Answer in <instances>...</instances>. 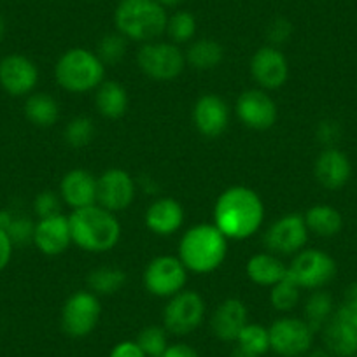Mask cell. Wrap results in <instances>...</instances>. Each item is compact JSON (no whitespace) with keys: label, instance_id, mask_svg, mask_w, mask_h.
I'll use <instances>...</instances> for the list:
<instances>
[{"label":"cell","instance_id":"cell-41","mask_svg":"<svg viewBox=\"0 0 357 357\" xmlns=\"http://www.w3.org/2000/svg\"><path fill=\"white\" fill-rule=\"evenodd\" d=\"M107 357H147L135 340H123L116 343Z\"/></svg>","mask_w":357,"mask_h":357},{"label":"cell","instance_id":"cell-46","mask_svg":"<svg viewBox=\"0 0 357 357\" xmlns=\"http://www.w3.org/2000/svg\"><path fill=\"white\" fill-rule=\"evenodd\" d=\"M305 357H335V356H331L326 349H312Z\"/></svg>","mask_w":357,"mask_h":357},{"label":"cell","instance_id":"cell-28","mask_svg":"<svg viewBox=\"0 0 357 357\" xmlns=\"http://www.w3.org/2000/svg\"><path fill=\"white\" fill-rule=\"evenodd\" d=\"M184 56H186V65L193 67L195 70H214L225 60V47L214 39H198L190 44Z\"/></svg>","mask_w":357,"mask_h":357},{"label":"cell","instance_id":"cell-37","mask_svg":"<svg viewBox=\"0 0 357 357\" xmlns=\"http://www.w3.org/2000/svg\"><path fill=\"white\" fill-rule=\"evenodd\" d=\"M126 54V39L119 32L105 33L97 46V56L100 58L102 63L116 65L125 58Z\"/></svg>","mask_w":357,"mask_h":357},{"label":"cell","instance_id":"cell-32","mask_svg":"<svg viewBox=\"0 0 357 357\" xmlns=\"http://www.w3.org/2000/svg\"><path fill=\"white\" fill-rule=\"evenodd\" d=\"M235 345L249 350L254 356L263 357L270 352V331H268V328H264V326L257 324V322H249V324L240 331Z\"/></svg>","mask_w":357,"mask_h":357},{"label":"cell","instance_id":"cell-24","mask_svg":"<svg viewBox=\"0 0 357 357\" xmlns=\"http://www.w3.org/2000/svg\"><path fill=\"white\" fill-rule=\"evenodd\" d=\"M245 273L250 282L261 287H272L287 277V266L273 252H257L249 257Z\"/></svg>","mask_w":357,"mask_h":357},{"label":"cell","instance_id":"cell-43","mask_svg":"<svg viewBox=\"0 0 357 357\" xmlns=\"http://www.w3.org/2000/svg\"><path fill=\"white\" fill-rule=\"evenodd\" d=\"M161 357H200V354H198V350L195 347L188 345L184 342H178L170 343Z\"/></svg>","mask_w":357,"mask_h":357},{"label":"cell","instance_id":"cell-21","mask_svg":"<svg viewBox=\"0 0 357 357\" xmlns=\"http://www.w3.org/2000/svg\"><path fill=\"white\" fill-rule=\"evenodd\" d=\"M249 324L247 305L238 298H228L221 301L211 317V329L218 340L225 343H235L240 331Z\"/></svg>","mask_w":357,"mask_h":357},{"label":"cell","instance_id":"cell-2","mask_svg":"<svg viewBox=\"0 0 357 357\" xmlns=\"http://www.w3.org/2000/svg\"><path fill=\"white\" fill-rule=\"evenodd\" d=\"M72 243L89 254H104L121 240V222L114 212L98 204L72 211L68 215Z\"/></svg>","mask_w":357,"mask_h":357},{"label":"cell","instance_id":"cell-49","mask_svg":"<svg viewBox=\"0 0 357 357\" xmlns=\"http://www.w3.org/2000/svg\"><path fill=\"white\" fill-rule=\"evenodd\" d=\"M356 357H357V354H356Z\"/></svg>","mask_w":357,"mask_h":357},{"label":"cell","instance_id":"cell-29","mask_svg":"<svg viewBox=\"0 0 357 357\" xmlns=\"http://www.w3.org/2000/svg\"><path fill=\"white\" fill-rule=\"evenodd\" d=\"M126 280H128V275L121 268L98 266L88 273L86 284H88V289L91 293L100 298L119 293L126 286Z\"/></svg>","mask_w":357,"mask_h":357},{"label":"cell","instance_id":"cell-33","mask_svg":"<svg viewBox=\"0 0 357 357\" xmlns=\"http://www.w3.org/2000/svg\"><path fill=\"white\" fill-rule=\"evenodd\" d=\"M301 298V289L289 275L284 280L277 282L275 286L270 287V305L275 308L277 312H291L293 308H296V305L300 303Z\"/></svg>","mask_w":357,"mask_h":357},{"label":"cell","instance_id":"cell-34","mask_svg":"<svg viewBox=\"0 0 357 357\" xmlns=\"http://www.w3.org/2000/svg\"><path fill=\"white\" fill-rule=\"evenodd\" d=\"M95 133H97V128H95L93 119L88 118V116H75L65 126L63 139L74 149H82L88 144H91V140L95 139Z\"/></svg>","mask_w":357,"mask_h":357},{"label":"cell","instance_id":"cell-6","mask_svg":"<svg viewBox=\"0 0 357 357\" xmlns=\"http://www.w3.org/2000/svg\"><path fill=\"white\" fill-rule=\"evenodd\" d=\"M137 65L146 77L153 81L168 82L177 79L186 68V56L177 44L151 40L140 46Z\"/></svg>","mask_w":357,"mask_h":357},{"label":"cell","instance_id":"cell-13","mask_svg":"<svg viewBox=\"0 0 357 357\" xmlns=\"http://www.w3.org/2000/svg\"><path fill=\"white\" fill-rule=\"evenodd\" d=\"M137 197L135 178L123 168H109L97 177V204L107 211H126Z\"/></svg>","mask_w":357,"mask_h":357},{"label":"cell","instance_id":"cell-20","mask_svg":"<svg viewBox=\"0 0 357 357\" xmlns=\"http://www.w3.org/2000/svg\"><path fill=\"white\" fill-rule=\"evenodd\" d=\"M314 175L317 183L326 190H342L352 177V163L338 147H326L315 160Z\"/></svg>","mask_w":357,"mask_h":357},{"label":"cell","instance_id":"cell-26","mask_svg":"<svg viewBox=\"0 0 357 357\" xmlns=\"http://www.w3.org/2000/svg\"><path fill=\"white\" fill-rule=\"evenodd\" d=\"M305 225L308 233H314L319 238H333L343 228V215L338 208L328 204H317L305 212Z\"/></svg>","mask_w":357,"mask_h":357},{"label":"cell","instance_id":"cell-4","mask_svg":"<svg viewBox=\"0 0 357 357\" xmlns=\"http://www.w3.org/2000/svg\"><path fill=\"white\" fill-rule=\"evenodd\" d=\"M168 16L158 0H121L114 11L116 30L126 40L151 43L167 32Z\"/></svg>","mask_w":357,"mask_h":357},{"label":"cell","instance_id":"cell-25","mask_svg":"<svg viewBox=\"0 0 357 357\" xmlns=\"http://www.w3.org/2000/svg\"><path fill=\"white\" fill-rule=\"evenodd\" d=\"M95 105L98 114L105 119H119L126 114L130 105L128 91L118 81H104L95 89Z\"/></svg>","mask_w":357,"mask_h":357},{"label":"cell","instance_id":"cell-31","mask_svg":"<svg viewBox=\"0 0 357 357\" xmlns=\"http://www.w3.org/2000/svg\"><path fill=\"white\" fill-rule=\"evenodd\" d=\"M0 229H4L15 245H25L33 242L36 221L20 212L2 208L0 211Z\"/></svg>","mask_w":357,"mask_h":357},{"label":"cell","instance_id":"cell-14","mask_svg":"<svg viewBox=\"0 0 357 357\" xmlns=\"http://www.w3.org/2000/svg\"><path fill=\"white\" fill-rule=\"evenodd\" d=\"M39 82L36 61L20 53H11L0 60V88L11 97H29Z\"/></svg>","mask_w":357,"mask_h":357},{"label":"cell","instance_id":"cell-1","mask_svg":"<svg viewBox=\"0 0 357 357\" xmlns=\"http://www.w3.org/2000/svg\"><path fill=\"white\" fill-rule=\"evenodd\" d=\"M264 221V204L247 186L222 191L214 205V225L228 240H247L256 235Z\"/></svg>","mask_w":357,"mask_h":357},{"label":"cell","instance_id":"cell-38","mask_svg":"<svg viewBox=\"0 0 357 357\" xmlns=\"http://www.w3.org/2000/svg\"><path fill=\"white\" fill-rule=\"evenodd\" d=\"M61 198L60 193H54L51 190H44L33 198V212H36L37 219L50 218V215L60 214L61 208Z\"/></svg>","mask_w":357,"mask_h":357},{"label":"cell","instance_id":"cell-48","mask_svg":"<svg viewBox=\"0 0 357 357\" xmlns=\"http://www.w3.org/2000/svg\"><path fill=\"white\" fill-rule=\"evenodd\" d=\"M4 36H6V22L4 18H2V15H0V43L4 40Z\"/></svg>","mask_w":357,"mask_h":357},{"label":"cell","instance_id":"cell-23","mask_svg":"<svg viewBox=\"0 0 357 357\" xmlns=\"http://www.w3.org/2000/svg\"><path fill=\"white\" fill-rule=\"evenodd\" d=\"M184 207L175 198L163 197L154 200L144 214V222L151 233L158 236H170L183 228Z\"/></svg>","mask_w":357,"mask_h":357},{"label":"cell","instance_id":"cell-19","mask_svg":"<svg viewBox=\"0 0 357 357\" xmlns=\"http://www.w3.org/2000/svg\"><path fill=\"white\" fill-rule=\"evenodd\" d=\"M33 245L46 256H60L72 245L70 222L67 215L54 214L37 219L33 231Z\"/></svg>","mask_w":357,"mask_h":357},{"label":"cell","instance_id":"cell-35","mask_svg":"<svg viewBox=\"0 0 357 357\" xmlns=\"http://www.w3.org/2000/svg\"><path fill=\"white\" fill-rule=\"evenodd\" d=\"M167 33L174 44H186L197 33V18L188 11H177L168 18Z\"/></svg>","mask_w":357,"mask_h":357},{"label":"cell","instance_id":"cell-11","mask_svg":"<svg viewBox=\"0 0 357 357\" xmlns=\"http://www.w3.org/2000/svg\"><path fill=\"white\" fill-rule=\"evenodd\" d=\"M142 282L153 296L172 298L186 287L188 268L177 256H158L147 263Z\"/></svg>","mask_w":357,"mask_h":357},{"label":"cell","instance_id":"cell-17","mask_svg":"<svg viewBox=\"0 0 357 357\" xmlns=\"http://www.w3.org/2000/svg\"><path fill=\"white\" fill-rule=\"evenodd\" d=\"M324 349L335 357H356L357 354V317L340 307L322 329Z\"/></svg>","mask_w":357,"mask_h":357},{"label":"cell","instance_id":"cell-9","mask_svg":"<svg viewBox=\"0 0 357 357\" xmlns=\"http://www.w3.org/2000/svg\"><path fill=\"white\" fill-rule=\"evenodd\" d=\"M270 331V350L279 357H303L314 347L315 331L305 319L284 315L272 322Z\"/></svg>","mask_w":357,"mask_h":357},{"label":"cell","instance_id":"cell-3","mask_svg":"<svg viewBox=\"0 0 357 357\" xmlns=\"http://www.w3.org/2000/svg\"><path fill=\"white\" fill-rule=\"evenodd\" d=\"M228 256V238L212 222H200L188 229L178 242V259L188 272L205 275L215 272Z\"/></svg>","mask_w":357,"mask_h":357},{"label":"cell","instance_id":"cell-27","mask_svg":"<svg viewBox=\"0 0 357 357\" xmlns=\"http://www.w3.org/2000/svg\"><path fill=\"white\" fill-rule=\"evenodd\" d=\"M25 118L39 128H51L60 118V105L56 98L44 91H33L25 100Z\"/></svg>","mask_w":357,"mask_h":357},{"label":"cell","instance_id":"cell-8","mask_svg":"<svg viewBox=\"0 0 357 357\" xmlns=\"http://www.w3.org/2000/svg\"><path fill=\"white\" fill-rule=\"evenodd\" d=\"M338 266L335 257L321 249H303L294 254L287 266V275L300 286V289L319 291L336 277Z\"/></svg>","mask_w":357,"mask_h":357},{"label":"cell","instance_id":"cell-12","mask_svg":"<svg viewBox=\"0 0 357 357\" xmlns=\"http://www.w3.org/2000/svg\"><path fill=\"white\" fill-rule=\"evenodd\" d=\"M308 228L301 214H286L273 221L264 231V245L270 252L294 256L308 242Z\"/></svg>","mask_w":357,"mask_h":357},{"label":"cell","instance_id":"cell-22","mask_svg":"<svg viewBox=\"0 0 357 357\" xmlns=\"http://www.w3.org/2000/svg\"><path fill=\"white\" fill-rule=\"evenodd\" d=\"M60 198L65 205L77 211L97 204V177L84 168L67 172L60 181Z\"/></svg>","mask_w":357,"mask_h":357},{"label":"cell","instance_id":"cell-5","mask_svg":"<svg viewBox=\"0 0 357 357\" xmlns=\"http://www.w3.org/2000/svg\"><path fill=\"white\" fill-rule=\"evenodd\" d=\"M54 79L68 93H88L95 91L105 81V65L95 51L72 47L58 58Z\"/></svg>","mask_w":357,"mask_h":357},{"label":"cell","instance_id":"cell-47","mask_svg":"<svg viewBox=\"0 0 357 357\" xmlns=\"http://www.w3.org/2000/svg\"><path fill=\"white\" fill-rule=\"evenodd\" d=\"M163 8H175L177 4H181L183 0H158Z\"/></svg>","mask_w":357,"mask_h":357},{"label":"cell","instance_id":"cell-40","mask_svg":"<svg viewBox=\"0 0 357 357\" xmlns=\"http://www.w3.org/2000/svg\"><path fill=\"white\" fill-rule=\"evenodd\" d=\"M340 135H342V130H340L338 123H336V121L326 119V121L319 123L317 140L321 144H324L326 147H335V144L338 142Z\"/></svg>","mask_w":357,"mask_h":357},{"label":"cell","instance_id":"cell-45","mask_svg":"<svg viewBox=\"0 0 357 357\" xmlns=\"http://www.w3.org/2000/svg\"><path fill=\"white\" fill-rule=\"evenodd\" d=\"M229 357H257V356H254V354H250L249 350L242 349V347L235 345V347H233V350H231V356H229Z\"/></svg>","mask_w":357,"mask_h":357},{"label":"cell","instance_id":"cell-7","mask_svg":"<svg viewBox=\"0 0 357 357\" xmlns=\"http://www.w3.org/2000/svg\"><path fill=\"white\" fill-rule=\"evenodd\" d=\"M102 317L100 298L89 289L75 291L65 300L60 314L61 329L70 338H86L97 329Z\"/></svg>","mask_w":357,"mask_h":357},{"label":"cell","instance_id":"cell-30","mask_svg":"<svg viewBox=\"0 0 357 357\" xmlns=\"http://www.w3.org/2000/svg\"><path fill=\"white\" fill-rule=\"evenodd\" d=\"M303 314L305 321L315 333L322 331L335 314V301H333L331 294L321 289L312 291V294L305 301Z\"/></svg>","mask_w":357,"mask_h":357},{"label":"cell","instance_id":"cell-10","mask_svg":"<svg viewBox=\"0 0 357 357\" xmlns=\"http://www.w3.org/2000/svg\"><path fill=\"white\" fill-rule=\"evenodd\" d=\"M205 301L197 291H181L168 298L163 308V328L170 335L188 336L197 331L205 319Z\"/></svg>","mask_w":357,"mask_h":357},{"label":"cell","instance_id":"cell-44","mask_svg":"<svg viewBox=\"0 0 357 357\" xmlns=\"http://www.w3.org/2000/svg\"><path fill=\"white\" fill-rule=\"evenodd\" d=\"M342 307H345L347 310L357 314V282L349 286V289L345 291V300H343Z\"/></svg>","mask_w":357,"mask_h":357},{"label":"cell","instance_id":"cell-18","mask_svg":"<svg viewBox=\"0 0 357 357\" xmlns=\"http://www.w3.org/2000/svg\"><path fill=\"white\" fill-rule=\"evenodd\" d=\"M229 105L219 95H202L193 105V125L200 135L207 139H218L229 125Z\"/></svg>","mask_w":357,"mask_h":357},{"label":"cell","instance_id":"cell-16","mask_svg":"<svg viewBox=\"0 0 357 357\" xmlns=\"http://www.w3.org/2000/svg\"><path fill=\"white\" fill-rule=\"evenodd\" d=\"M250 75L264 91L282 88L289 79V61L275 46H263L250 58Z\"/></svg>","mask_w":357,"mask_h":357},{"label":"cell","instance_id":"cell-39","mask_svg":"<svg viewBox=\"0 0 357 357\" xmlns=\"http://www.w3.org/2000/svg\"><path fill=\"white\" fill-rule=\"evenodd\" d=\"M291 33H293V25H291L286 18L273 20L266 30V37L268 40H270V46H275V47H279L280 44L287 43Z\"/></svg>","mask_w":357,"mask_h":357},{"label":"cell","instance_id":"cell-15","mask_svg":"<svg viewBox=\"0 0 357 357\" xmlns=\"http://www.w3.org/2000/svg\"><path fill=\"white\" fill-rule=\"evenodd\" d=\"M235 111L243 126L256 132L270 130L279 118L275 100L261 88L245 89L236 100Z\"/></svg>","mask_w":357,"mask_h":357},{"label":"cell","instance_id":"cell-42","mask_svg":"<svg viewBox=\"0 0 357 357\" xmlns=\"http://www.w3.org/2000/svg\"><path fill=\"white\" fill-rule=\"evenodd\" d=\"M13 250H15V243L11 242L4 229H0V272H4L8 264L11 263Z\"/></svg>","mask_w":357,"mask_h":357},{"label":"cell","instance_id":"cell-36","mask_svg":"<svg viewBox=\"0 0 357 357\" xmlns=\"http://www.w3.org/2000/svg\"><path fill=\"white\" fill-rule=\"evenodd\" d=\"M135 342L139 343V347L147 357H161L167 347L170 345L168 343V331L163 326H146L144 329H140Z\"/></svg>","mask_w":357,"mask_h":357}]
</instances>
